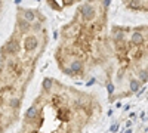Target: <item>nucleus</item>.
I'll return each instance as SVG.
<instances>
[{
	"instance_id": "nucleus-3",
	"label": "nucleus",
	"mask_w": 148,
	"mask_h": 133,
	"mask_svg": "<svg viewBox=\"0 0 148 133\" xmlns=\"http://www.w3.org/2000/svg\"><path fill=\"white\" fill-rule=\"evenodd\" d=\"M99 113V102L93 95L46 78L42 92L25 113L21 133H83Z\"/></svg>"
},
{
	"instance_id": "nucleus-2",
	"label": "nucleus",
	"mask_w": 148,
	"mask_h": 133,
	"mask_svg": "<svg viewBox=\"0 0 148 133\" xmlns=\"http://www.w3.org/2000/svg\"><path fill=\"white\" fill-rule=\"evenodd\" d=\"M105 2L82 3L74 18L61 30L55 59L59 70L73 78H86L98 68L110 77L113 47L107 34Z\"/></svg>"
},
{
	"instance_id": "nucleus-5",
	"label": "nucleus",
	"mask_w": 148,
	"mask_h": 133,
	"mask_svg": "<svg viewBox=\"0 0 148 133\" xmlns=\"http://www.w3.org/2000/svg\"><path fill=\"white\" fill-rule=\"evenodd\" d=\"M126 8L132 10H139V12H148V2H127Z\"/></svg>"
},
{
	"instance_id": "nucleus-1",
	"label": "nucleus",
	"mask_w": 148,
	"mask_h": 133,
	"mask_svg": "<svg viewBox=\"0 0 148 133\" xmlns=\"http://www.w3.org/2000/svg\"><path fill=\"white\" fill-rule=\"evenodd\" d=\"M47 31L45 16L39 10L21 9L14 35L2 49L0 68V133L16 120L22 95L37 59L45 52Z\"/></svg>"
},
{
	"instance_id": "nucleus-4",
	"label": "nucleus",
	"mask_w": 148,
	"mask_h": 133,
	"mask_svg": "<svg viewBox=\"0 0 148 133\" xmlns=\"http://www.w3.org/2000/svg\"><path fill=\"white\" fill-rule=\"evenodd\" d=\"M110 40L117 62L116 90L111 92V96H130L148 78V25H116Z\"/></svg>"
}]
</instances>
